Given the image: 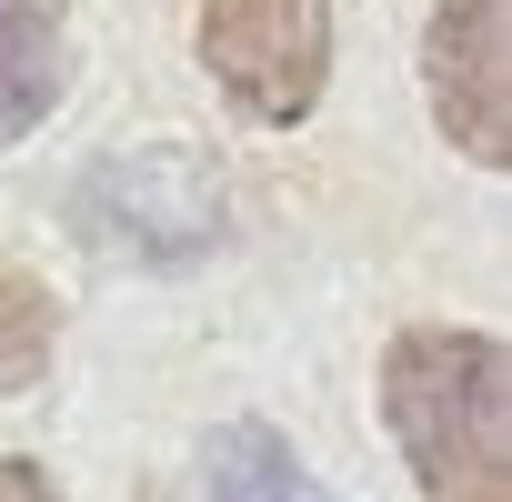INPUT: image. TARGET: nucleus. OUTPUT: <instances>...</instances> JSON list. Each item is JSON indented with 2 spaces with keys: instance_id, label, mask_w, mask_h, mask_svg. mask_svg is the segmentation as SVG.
<instances>
[{
  "instance_id": "1",
  "label": "nucleus",
  "mask_w": 512,
  "mask_h": 502,
  "mask_svg": "<svg viewBox=\"0 0 512 502\" xmlns=\"http://www.w3.org/2000/svg\"><path fill=\"white\" fill-rule=\"evenodd\" d=\"M382 422L432 502H512V362L472 322L382 342Z\"/></svg>"
},
{
  "instance_id": "2",
  "label": "nucleus",
  "mask_w": 512,
  "mask_h": 502,
  "mask_svg": "<svg viewBox=\"0 0 512 502\" xmlns=\"http://www.w3.org/2000/svg\"><path fill=\"white\" fill-rule=\"evenodd\" d=\"M332 0H201V71L241 121H312L332 91Z\"/></svg>"
},
{
  "instance_id": "3",
  "label": "nucleus",
  "mask_w": 512,
  "mask_h": 502,
  "mask_svg": "<svg viewBox=\"0 0 512 502\" xmlns=\"http://www.w3.org/2000/svg\"><path fill=\"white\" fill-rule=\"evenodd\" d=\"M422 91L462 161H512V0H432L422 21Z\"/></svg>"
},
{
  "instance_id": "4",
  "label": "nucleus",
  "mask_w": 512,
  "mask_h": 502,
  "mask_svg": "<svg viewBox=\"0 0 512 502\" xmlns=\"http://www.w3.org/2000/svg\"><path fill=\"white\" fill-rule=\"evenodd\" d=\"M81 221H91V241H121L141 262H181L221 231V191L191 151H131L81 191Z\"/></svg>"
},
{
  "instance_id": "5",
  "label": "nucleus",
  "mask_w": 512,
  "mask_h": 502,
  "mask_svg": "<svg viewBox=\"0 0 512 502\" xmlns=\"http://www.w3.org/2000/svg\"><path fill=\"white\" fill-rule=\"evenodd\" d=\"M71 91L61 0H0V141H31Z\"/></svg>"
},
{
  "instance_id": "6",
  "label": "nucleus",
  "mask_w": 512,
  "mask_h": 502,
  "mask_svg": "<svg viewBox=\"0 0 512 502\" xmlns=\"http://www.w3.org/2000/svg\"><path fill=\"white\" fill-rule=\"evenodd\" d=\"M201 502H332L312 482V462L292 452V432L272 422H221L201 442Z\"/></svg>"
},
{
  "instance_id": "7",
  "label": "nucleus",
  "mask_w": 512,
  "mask_h": 502,
  "mask_svg": "<svg viewBox=\"0 0 512 502\" xmlns=\"http://www.w3.org/2000/svg\"><path fill=\"white\" fill-rule=\"evenodd\" d=\"M51 352H61V302H51V282L21 272L11 251H0V402L31 392V382L51 372Z\"/></svg>"
},
{
  "instance_id": "8",
  "label": "nucleus",
  "mask_w": 512,
  "mask_h": 502,
  "mask_svg": "<svg viewBox=\"0 0 512 502\" xmlns=\"http://www.w3.org/2000/svg\"><path fill=\"white\" fill-rule=\"evenodd\" d=\"M0 502H61L41 462H0Z\"/></svg>"
}]
</instances>
